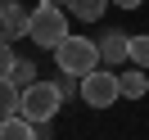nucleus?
Listing matches in <instances>:
<instances>
[{"label":"nucleus","mask_w":149,"mask_h":140,"mask_svg":"<svg viewBox=\"0 0 149 140\" xmlns=\"http://www.w3.org/2000/svg\"><path fill=\"white\" fill-rule=\"evenodd\" d=\"M54 63H59L63 77H77V81H81L86 72H95V68L104 63V59H100V41H91V36H68L63 45L54 50Z\"/></svg>","instance_id":"f257e3e1"},{"label":"nucleus","mask_w":149,"mask_h":140,"mask_svg":"<svg viewBox=\"0 0 149 140\" xmlns=\"http://www.w3.org/2000/svg\"><path fill=\"white\" fill-rule=\"evenodd\" d=\"M27 36L36 41V45H45V50H59L72 32H68V14L59 9V5H41V9H32V23H27Z\"/></svg>","instance_id":"f03ea898"},{"label":"nucleus","mask_w":149,"mask_h":140,"mask_svg":"<svg viewBox=\"0 0 149 140\" xmlns=\"http://www.w3.org/2000/svg\"><path fill=\"white\" fill-rule=\"evenodd\" d=\"M59 104H63V91H59V81H32L23 86V104H18V118H27L32 127H41V122H50L59 113Z\"/></svg>","instance_id":"7ed1b4c3"},{"label":"nucleus","mask_w":149,"mask_h":140,"mask_svg":"<svg viewBox=\"0 0 149 140\" xmlns=\"http://www.w3.org/2000/svg\"><path fill=\"white\" fill-rule=\"evenodd\" d=\"M118 100H122V81H118V72L95 68V72L81 77V104H86V109H113Z\"/></svg>","instance_id":"20e7f679"},{"label":"nucleus","mask_w":149,"mask_h":140,"mask_svg":"<svg viewBox=\"0 0 149 140\" xmlns=\"http://www.w3.org/2000/svg\"><path fill=\"white\" fill-rule=\"evenodd\" d=\"M27 23H32V14L23 9V5H0V41H9V36H27Z\"/></svg>","instance_id":"39448f33"},{"label":"nucleus","mask_w":149,"mask_h":140,"mask_svg":"<svg viewBox=\"0 0 149 140\" xmlns=\"http://www.w3.org/2000/svg\"><path fill=\"white\" fill-rule=\"evenodd\" d=\"M127 45H131L127 32H104V41H100V59H104V63H122V59H127Z\"/></svg>","instance_id":"423d86ee"},{"label":"nucleus","mask_w":149,"mask_h":140,"mask_svg":"<svg viewBox=\"0 0 149 140\" xmlns=\"http://www.w3.org/2000/svg\"><path fill=\"white\" fill-rule=\"evenodd\" d=\"M18 104H23V91L14 86V77H0V122L18 118Z\"/></svg>","instance_id":"0eeeda50"},{"label":"nucleus","mask_w":149,"mask_h":140,"mask_svg":"<svg viewBox=\"0 0 149 140\" xmlns=\"http://www.w3.org/2000/svg\"><path fill=\"white\" fill-rule=\"evenodd\" d=\"M118 81H122V95H127V100H145L149 95V77H145V68H136V63H131Z\"/></svg>","instance_id":"6e6552de"},{"label":"nucleus","mask_w":149,"mask_h":140,"mask_svg":"<svg viewBox=\"0 0 149 140\" xmlns=\"http://www.w3.org/2000/svg\"><path fill=\"white\" fill-rule=\"evenodd\" d=\"M63 5H68V14H72V18H81V23H95V18H100V14L113 5V0H63Z\"/></svg>","instance_id":"1a4fd4ad"},{"label":"nucleus","mask_w":149,"mask_h":140,"mask_svg":"<svg viewBox=\"0 0 149 140\" xmlns=\"http://www.w3.org/2000/svg\"><path fill=\"white\" fill-rule=\"evenodd\" d=\"M0 140H41V136L27 118H9V122H0Z\"/></svg>","instance_id":"9d476101"},{"label":"nucleus","mask_w":149,"mask_h":140,"mask_svg":"<svg viewBox=\"0 0 149 140\" xmlns=\"http://www.w3.org/2000/svg\"><path fill=\"white\" fill-rule=\"evenodd\" d=\"M127 63L149 68V36H131V45H127Z\"/></svg>","instance_id":"9b49d317"},{"label":"nucleus","mask_w":149,"mask_h":140,"mask_svg":"<svg viewBox=\"0 0 149 140\" xmlns=\"http://www.w3.org/2000/svg\"><path fill=\"white\" fill-rule=\"evenodd\" d=\"M14 68H18V59H14V45H9V41H0V77H9Z\"/></svg>","instance_id":"f8f14e48"},{"label":"nucleus","mask_w":149,"mask_h":140,"mask_svg":"<svg viewBox=\"0 0 149 140\" xmlns=\"http://www.w3.org/2000/svg\"><path fill=\"white\" fill-rule=\"evenodd\" d=\"M32 72H36V68H32V63H23V59H18V68H14V86H18V91H23V86H32V81H36V77H32Z\"/></svg>","instance_id":"ddd939ff"},{"label":"nucleus","mask_w":149,"mask_h":140,"mask_svg":"<svg viewBox=\"0 0 149 140\" xmlns=\"http://www.w3.org/2000/svg\"><path fill=\"white\" fill-rule=\"evenodd\" d=\"M113 5H122V9H140L145 0H113Z\"/></svg>","instance_id":"4468645a"}]
</instances>
